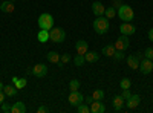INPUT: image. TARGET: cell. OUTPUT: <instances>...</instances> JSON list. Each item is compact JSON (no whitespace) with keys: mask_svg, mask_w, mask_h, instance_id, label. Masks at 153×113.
<instances>
[{"mask_svg":"<svg viewBox=\"0 0 153 113\" xmlns=\"http://www.w3.org/2000/svg\"><path fill=\"white\" fill-rule=\"evenodd\" d=\"M121 5H123L121 0H113V5H112V6H113V8H120Z\"/></svg>","mask_w":153,"mask_h":113,"instance_id":"74e56055","label":"cell"},{"mask_svg":"<svg viewBox=\"0 0 153 113\" xmlns=\"http://www.w3.org/2000/svg\"><path fill=\"white\" fill-rule=\"evenodd\" d=\"M113 58H117V60H123V58H124V51H115Z\"/></svg>","mask_w":153,"mask_h":113,"instance_id":"1f68e13d","label":"cell"},{"mask_svg":"<svg viewBox=\"0 0 153 113\" xmlns=\"http://www.w3.org/2000/svg\"><path fill=\"white\" fill-rule=\"evenodd\" d=\"M68 101H69V104H71V106L76 107L78 104H81V103L84 101V96H83L78 90H75V92H71V93H69V96H68Z\"/></svg>","mask_w":153,"mask_h":113,"instance_id":"5b68a950","label":"cell"},{"mask_svg":"<svg viewBox=\"0 0 153 113\" xmlns=\"http://www.w3.org/2000/svg\"><path fill=\"white\" fill-rule=\"evenodd\" d=\"M37 112H38V113H48V112H49V109H48V107H45V106H40V107L37 109Z\"/></svg>","mask_w":153,"mask_h":113,"instance_id":"e575fe53","label":"cell"},{"mask_svg":"<svg viewBox=\"0 0 153 113\" xmlns=\"http://www.w3.org/2000/svg\"><path fill=\"white\" fill-rule=\"evenodd\" d=\"M5 96H6V95H5L2 90H0V104H3V103H5Z\"/></svg>","mask_w":153,"mask_h":113,"instance_id":"f35d334b","label":"cell"},{"mask_svg":"<svg viewBox=\"0 0 153 113\" xmlns=\"http://www.w3.org/2000/svg\"><path fill=\"white\" fill-rule=\"evenodd\" d=\"M84 60H86L87 63H97V61L100 60V54L95 52V51H87V52L84 54Z\"/></svg>","mask_w":153,"mask_h":113,"instance_id":"ac0fdd59","label":"cell"},{"mask_svg":"<svg viewBox=\"0 0 153 113\" xmlns=\"http://www.w3.org/2000/svg\"><path fill=\"white\" fill-rule=\"evenodd\" d=\"M11 113H26V106L23 101H17L14 103V106L11 107Z\"/></svg>","mask_w":153,"mask_h":113,"instance_id":"e0dca14e","label":"cell"},{"mask_svg":"<svg viewBox=\"0 0 153 113\" xmlns=\"http://www.w3.org/2000/svg\"><path fill=\"white\" fill-rule=\"evenodd\" d=\"M92 12H94L97 17H101V16H104L106 8H104V5L101 3V2H94L92 3Z\"/></svg>","mask_w":153,"mask_h":113,"instance_id":"5bb4252c","label":"cell"},{"mask_svg":"<svg viewBox=\"0 0 153 113\" xmlns=\"http://www.w3.org/2000/svg\"><path fill=\"white\" fill-rule=\"evenodd\" d=\"M26 83H28V78H19V80H17V81L14 83V86L17 87V89H19V90H22V89H23V87H25V86H26Z\"/></svg>","mask_w":153,"mask_h":113,"instance_id":"83f0119b","label":"cell"},{"mask_svg":"<svg viewBox=\"0 0 153 113\" xmlns=\"http://www.w3.org/2000/svg\"><path fill=\"white\" fill-rule=\"evenodd\" d=\"M37 38H38V41H40V43H48L49 41V31L40 29V32H38V35H37Z\"/></svg>","mask_w":153,"mask_h":113,"instance_id":"44dd1931","label":"cell"},{"mask_svg":"<svg viewBox=\"0 0 153 113\" xmlns=\"http://www.w3.org/2000/svg\"><path fill=\"white\" fill-rule=\"evenodd\" d=\"M76 112H78V113H89V112H91V106L81 103V104L76 106Z\"/></svg>","mask_w":153,"mask_h":113,"instance_id":"603a6c76","label":"cell"},{"mask_svg":"<svg viewBox=\"0 0 153 113\" xmlns=\"http://www.w3.org/2000/svg\"><path fill=\"white\" fill-rule=\"evenodd\" d=\"M139 70H141V73L147 75L153 70V61L149 60V58H144L141 63H139Z\"/></svg>","mask_w":153,"mask_h":113,"instance_id":"30bf717a","label":"cell"},{"mask_svg":"<svg viewBox=\"0 0 153 113\" xmlns=\"http://www.w3.org/2000/svg\"><path fill=\"white\" fill-rule=\"evenodd\" d=\"M80 89V81L78 80H72L69 83V90L71 92H75V90H78Z\"/></svg>","mask_w":153,"mask_h":113,"instance_id":"f1b7e54d","label":"cell"},{"mask_svg":"<svg viewBox=\"0 0 153 113\" xmlns=\"http://www.w3.org/2000/svg\"><path fill=\"white\" fill-rule=\"evenodd\" d=\"M130 95H132V93H130V90H129V89H123L121 96H123L124 99H129V98H130Z\"/></svg>","mask_w":153,"mask_h":113,"instance_id":"d6a6232c","label":"cell"},{"mask_svg":"<svg viewBox=\"0 0 153 113\" xmlns=\"http://www.w3.org/2000/svg\"><path fill=\"white\" fill-rule=\"evenodd\" d=\"M129 44H130V41H129V37L127 35H121V37H118L117 38V41H115V49L117 51H126L127 47H129Z\"/></svg>","mask_w":153,"mask_h":113,"instance_id":"8992f818","label":"cell"},{"mask_svg":"<svg viewBox=\"0 0 153 113\" xmlns=\"http://www.w3.org/2000/svg\"><path fill=\"white\" fill-rule=\"evenodd\" d=\"M139 63H141V61L136 58V55H129V57H127V66H129L130 69H133V70L139 69Z\"/></svg>","mask_w":153,"mask_h":113,"instance_id":"9a60e30c","label":"cell"},{"mask_svg":"<svg viewBox=\"0 0 153 113\" xmlns=\"http://www.w3.org/2000/svg\"><path fill=\"white\" fill-rule=\"evenodd\" d=\"M17 92H19V89H17L16 86H5V87H3V93H5L6 96H16Z\"/></svg>","mask_w":153,"mask_h":113,"instance_id":"ffe728a7","label":"cell"},{"mask_svg":"<svg viewBox=\"0 0 153 113\" xmlns=\"http://www.w3.org/2000/svg\"><path fill=\"white\" fill-rule=\"evenodd\" d=\"M144 57L153 61V47H147V49H146V52H144Z\"/></svg>","mask_w":153,"mask_h":113,"instance_id":"4dcf8cb0","label":"cell"},{"mask_svg":"<svg viewBox=\"0 0 153 113\" xmlns=\"http://www.w3.org/2000/svg\"><path fill=\"white\" fill-rule=\"evenodd\" d=\"M120 32H121V35H133L135 32H136V28L133 26V24L130 23V21H123V24L120 26Z\"/></svg>","mask_w":153,"mask_h":113,"instance_id":"52a82bcc","label":"cell"},{"mask_svg":"<svg viewBox=\"0 0 153 113\" xmlns=\"http://www.w3.org/2000/svg\"><path fill=\"white\" fill-rule=\"evenodd\" d=\"M115 16H117V9H115L113 6H109V8H106V12H104V17H107V18L110 20V18H113Z\"/></svg>","mask_w":153,"mask_h":113,"instance_id":"cb8c5ba5","label":"cell"},{"mask_svg":"<svg viewBox=\"0 0 153 113\" xmlns=\"http://www.w3.org/2000/svg\"><path fill=\"white\" fill-rule=\"evenodd\" d=\"M0 11L5 12V14H11V12L16 11V3L12 0H8V2H2L0 3Z\"/></svg>","mask_w":153,"mask_h":113,"instance_id":"7c38bea8","label":"cell"},{"mask_svg":"<svg viewBox=\"0 0 153 113\" xmlns=\"http://www.w3.org/2000/svg\"><path fill=\"white\" fill-rule=\"evenodd\" d=\"M139 103H141V96L139 95H130L129 99H126V107L129 110H133L139 106Z\"/></svg>","mask_w":153,"mask_h":113,"instance_id":"9c48e42d","label":"cell"},{"mask_svg":"<svg viewBox=\"0 0 153 113\" xmlns=\"http://www.w3.org/2000/svg\"><path fill=\"white\" fill-rule=\"evenodd\" d=\"M91 112L92 113H104L106 112V107H104V104L101 103V101H94L91 104Z\"/></svg>","mask_w":153,"mask_h":113,"instance_id":"2e32d148","label":"cell"},{"mask_svg":"<svg viewBox=\"0 0 153 113\" xmlns=\"http://www.w3.org/2000/svg\"><path fill=\"white\" fill-rule=\"evenodd\" d=\"M3 87H5V86H3V83H0V90H3Z\"/></svg>","mask_w":153,"mask_h":113,"instance_id":"60d3db41","label":"cell"},{"mask_svg":"<svg viewBox=\"0 0 153 113\" xmlns=\"http://www.w3.org/2000/svg\"><path fill=\"white\" fill-rule=\"evenodd\" d=\"M75 49H76V54H78V55H84L89 51V44L84 40H78L75 43Z\"/></svg>","mask_w":153,"mask_h":113,"instance_id":"4fadbf2b","label":"cell"},{"mask_svg":"<svg viewBox=\"0 0 153 113\" xmlns=\"http://www.w3.org/2000/svg\"><path fill=\"white\" fill-rule=\"evenodd\" d=\"M112 104H113L115 112H121L123 107H124V104H126V99H124L121 95H115L113 99H112Z\"/></svg>","mask_w":153,"mask_h":113,"instance_id":"8fae6325","label":"cell"},{"mask_svg":"<svg viewBox=\"0 0 153 113\" xmlns=\"http://www.w3.org/2000/svg\"><path fill=\"white\" fill-rule=\"evenodd\" d=\"M84 101H86V104H92L95 99H94V96L91 95V96H86V98H84Z\"/></svg>","mask_w":153,"mask_h":113,"instance_id":"d590c367","label":"cell"},{"mask_svg":"<svg viewBox=\"0 0 153 113\" xmlns=\"http://www.w3.org/2000/svg\"><path fill=\"white\" fill-rule=\"evenodd\" d=\"M46 58H48V61H49V63H54V64H58V63H60V54H58V52H55V51L48 52Z\"/></svg>","mask_w":153,"mask_h":113,"instance_id":"d6986e66","label":"cell"},{"mask_svg":"<svg viewBox=\"0 0 153 113\" xmlns=\"http://www.w3.org/2000/svg\"><path fill=\"white\" fill-rule=\"evenodd\" d=\"M74 63H75V66H76V67H81V66L84 64V63H86V60H84V55H78V54H76V57H75Z\"/></svg>","mask_w":153,"mask_h":113,"instance_id":"484cf974","label":"cell"},{"mask_svg":"<svg viewBox=\"0 0 153 113\" xmlns=\"http://www.w3.org/2000/svg\"><path fill=\"white\" fill-rule=\"evenodd\" d=\"M37 23H38V28H40V29L51 31V29L54 28V17L51 16V14H48V12H45V14H40Z\"/></svg>","mask_w":153,"mask_h":113,"instance_id":"3957f363","label":"cell"},{"mask_svg":"<svg viewBox=\"0 0 153 113\" xmlns=\"http://www.w3.org/2000/svg\"><path fill=\"white\" fill-rule=\"evenodd\" d=\"M115 51H117V49H115L113 44H106V46L103 47V51H101V54L106 55V57H113Z\"/></svg>","mask_w":153,"mask_h":113,"instance_id":"7402d4cb","label":"cell"},{"mask_svg":"<svg viewBox=\"0 0 153 113\" xmlns=\"http://www.w3.org/2000/svg\"><path fill=\"white\" fill-rule=\"evenodd\" d=\"M117 14H118V17H120L123 21H132V20L135 18V12H133L132 6H130V5H126V3H123V5L118 8Z\"/></svg>","mask_w":153,"mask_h":113,"instance_id":"7a4b0ae2","label":"cell"},{"mask_svg":"<svg viewBox=\"0 0 153 113\" xmlns=\"http://www.w3.org/2000/svg\"><path fill=\"white\" fill-rule=\"evenodd\" d=\"M130 86H132V81L129 78H123L120 81V87H121V89H130Z\"/></svg>","mask_w":153,"mask_h":113,"instance_id":"f546056e","label":"cell"},{"mask_svg":"<svg viewBox=\"0 0 153 113\" xmlns=\"http://www.w3.org/2000/svg\"><path fill=\"white\" fill-rule=\"evenodd\" d=\"M2 112H5V113H9V112H11V106H8L6 103H3V104H2Z\"/></svg>","mask_w":153,"mask_h":113,"instance_id":"836d02e7","label":"cell"},{"mask_svg":"<svg viewBox=\"0 0 153 113\" xmlns=\"http://www.w3.org/2000/svg\"><path fill=\"white\" fill-rule=\"evenodd\" d=\"M136 58L139 60V61H143L146 57H144V52H136Z\"/></svg>","mask_w":153,"mask_h":113,"instance_id":"8d00e7d4","label":"cell"},{"mask_svg":"<svg viewBox=\"0 0 153 113\" xmlns=\"http://www.w3.org/2000/svg\"><path fill=\"white\" fill-rule=\"evenodd\" d=\"M92 96H94V99H95V101H103V98H104V90L97 89V90H94Z\"/></svg>","mask_w":153,"mask_h":113,"instance_id":"d4e9b609","label":"cell"},{"mask_svg":"<svg viewBox=\"0 0 153 113\" xmlns=\"http://www.w3.org/2000/svg\"><path fill=\"white\" fill-rule=\"evenodd\" d=\"M147 35H149L150 41H153V28H150V29H149V34H147Z\"/></svg>","mask_w":153,"mask_h":113,"instance_id":"ab89813d","label":"cell"},{"mask_svg":"<svg viewBox=\"0 0 153 113\" xmlns=\"http://www.w3.org/2000/svg\"><path fill=\"white\" fill-rule=\"evenodd\" d=\"M109 26H110V24H109V18L104 17V16L97 17L95 21H94V29H95V32L100 34V35H104V34L109 31Z\"/></svg>","mask_w":153,"mask_h":113,"instance_id":"6da1fadb","label":"cell"},{"mask_svg":"<svg viewBox=\"0 0 153 113\" xmlns=\"http://www.w3.org/2000/svg\"><path fill=\"white\" fill-rule=\"evenodd\" d=\"M69 61H71V55H69V54H63V55L60 57V63H58V66L61 67V66L68 64Z\"/></svg>","mask_w":153,"mask_h":113,"instance_id":"4316f807","label":"cell"},{"mask_svg":"<svg viewBox=\"0 0 153 113\" xmlns=\"http://www.w3.org/2000/svg\"><path fill=\"white\" fill-rule=\"evenodd\" d=\"M46 73H48V66L42 64V63H38V64H35L32 67V75H34V77H37V78L46 77Z\"/></svg>","mask_w":153,"mask_h":113,"instance_id":"ba28073f","label":"cell"},{"mask_svg":"<svg viewBox=\"0 0 153 113\" xmlns=\"http://www.w3.org/2000/svg\"><path fill=\"white\" fill-rule=\"evenodd\" d=\"M66 38V32L63 31L61 28H52L49 31V41L54 43H63Z\"/></svg>","mask_w":153,"mask_h":113,"instance_id":"277c9868","label":"cell"}]
</instances>
